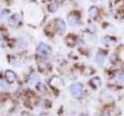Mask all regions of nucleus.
<instances>
[{"label":"nucleus","mask_w":124,"mask_h":116,"mask_svg":"<svg viewBox=\"0 0 124 116\" xmlns=\"http://www.w3.org/2000/svg\"><path fill=\"white\" fill-rule=\"evenodd\" d=\"M70 91L71 92V94L75 97V98H81L83 94L84 89L83 85L80 83H75L72 84L70 87Z\"/></svg>","instance_id":"1"},{"label":"nucleus","mask_w":124,"mask_h":116,"mask_svg":"<svg viewBox=\"0 0 124 116\" xmlns=\"http://www.w3.org/2000/svg\"><path fill=\"white\" fill-rule=\"evenodd\" d=\"M37 52L42 57H47L51 52V48L47 44L42 43L37 47Z\"/></svg>","instance_id":"2"},{"label":"nucleus","mask_w":124,"mask_h":116,"mask_svg":"<svg viewBox=\"0 0 124 116\" xmlns=\"http://www.w3.org/2000/svg\"><path fill=\"white\" fill-rule=\"evenodd\" d=\"M68 23L71 26H78V24L80 23V20H79L78 15H76L75 13L70 14L68 15Z\"/></svg>","instance_id":"3"},{"label":"nucleus","mask_w":124,"mask_h":116,"mask_svg":"<svg viewBox=\"0 0 124 116\" xmlns=\"http://www.w3.org/2000/svg\"><path fill=\"white\" fill-rule=\"evenodd\" d=\"M56 28H57V30L60 33H63L66 29V26H65V23L64 22V21L61 20V19H57L56 20Z\"/></svg>","instance_id":"4"},{"label":"nucleus","mask_w":124,"mask_h":116,"mask_svg":"<svg viewBox=\"0 0 124 116\" xmlns=\"http://www.w3.org/2000/svg\"><path fill=\"white\" fill-rule=\"evenodd\" d=\"M5 76H6V80L9 83H13V81L16 79V73L12 71H6Z\"/></svg>","instance_id":"5"},{"label":"nucleus","mask_w":124,"mask_h":116,"mask_svg":"<svg viewBox=\"0 0 124 116\" xmlns=\"http://www.w3.org/2000/svg\"><path fill=\"white\" fill-rule=\"evenodd\" d=\"M19 19H20V17H19V15L16 14L14 15L13 16H12L11 19H9V24L11 26H16L18 24V22L19 21Z\"/></svg>","instance_id":"6"},{"label":"nucleus","mask_w":124,"mask_h":116,"mask_svg":"<svg viewBox=\"0 0 124 116\" xmlns=\"http://www.w3.org/2000/svg\"><path fill=\"white\" fill-rule=\"evenodd\" d=\"M98 13H99V10L95 6L91 7L88 10V14L92 18H95L97 16V15H98Z\"/></svg>","instance_id":"7"},{"label":"nucleus","mask_w":124,"mask_h":116,"mask_svg":"<svg viewBox=\"0 0 124 116\" xmlns=\"http://www.w3.org/2000/svg\"><path fill=\"white\" fill-rule=\"evenodd\" d=\"M95 60H96V61L98 62L99 64H102L103 62H104V60H105V56L103 55V53L99 52V53H98L96 54Z\"/></svg>","instance_id":"8"},{"label":"nucleus","mask_w":124,"mask_h":116,"mask_svg":"<svg viewBox=\"0 0 124 116\" xmlns=\"http://www.w3.org/2000/svg\"><path fill=\"white\" fill-rule=\"evenodd\" d=\"M8 15H9V13L6 11H4L1 13L0 15V22H2L3 20H5V19L8 17Z\"/></svg>","instance_id":"9"},{"label":"nucleus","mask_w":124,"mask_h":116,"mask_svg":"<svg viewBox=\"0 0 124 116\" xmlns=\"http://www.w3.org/2000/svg\"><path fill=\"white\" fill-rule=\"evenodd\" d=\"M37 88H38V90H40V91H44V90H46V88H45V86L43 84H41V83H40L38 84V87H37Z\"/></svg>","instance_id":"10"}]
</instances>
